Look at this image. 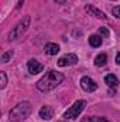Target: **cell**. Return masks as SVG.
Here are the masks:
<instances>
[{"mask_svg": "<svg viewBox=\"0 0 120 122\" xmlns=\"http://www.w3.org/2000/svg\"><path fill=\"white\" fill-rule=\"evenodd\" d=\"M62 81H64V75L55 70H51L45 72V75L37 82V88L41 92H50L54 88H57Z\"/></svg>", "mask_w": 120, "mask_h": 122, "instance_id": "cell-1", "label": "cell"}, {"mask_svg": "<svg viewBox=\"0 0 120 122\" xmlns=\"http://www.w3.org/2000/svg\"><path fill=\"white\" fill-rule=\"evenodd\" d=\"M31 104L24 101V102H20L17 104L11 111H10V122H21L23 119H26L28 115L31 114Z\"/></svg>", "mask_w": 120, "mask_h": 122, "instance_id": "cell-2", "label": "cell"}, {"mask_svg": "<svg viewBox=\"0 0 120 122\" xmlns=\"http://www.w3.org/2000/svg\"><path fill=\"white\" fill-rule=\"evenodd\" d=\"M28 24H30V16H24V17L20 20V23L10 31L9 38H10V40H17L20 36H23V34L26 33L27 27H28Z\"/></svg>", "mask_w": 120, "mask_h": 122, "instance_id": "cell-3", "label": "cell"}, {"mask_svg": "<svg viewBox=\"0 0 120 122\" xmlns=\"http://www.w3.org/2000/svg\"><path fill=\"white\" fill-rule=\"evenodd\" d=\"M85 107H86V101H83V99L76 101V102L64 114V118H66V119H76V118L81 115V112L85 109Z\"/></svg>", "mask_w": 120, "mask_h": 122, "instance_id": "cell-4", "label": "cell"}, {"mask_svg": "<svg viewBox=\"0 0 120 122\" xmlns=\"http://www.w3.org/2000/svg\"><path fill=\"white\" fill-rule=\"evenodd\" d=\"M78 62V56L76 54H65L58 60L60 67H68V65H75Z\"/></svg>", "mask_w": 120, "mask_h": 122, "instance_id": "cell-5", "label": "cell"}, {"mask_svg": "<svg viewBox=\"0 0 120 122\" xmlns=\"http://www.w3.org/2000/svg\"><path fill=\"white\" fill-rule=\"evenodd\" d=\"M81 87H82L86 92H93V91H96L97 84H96L93 80H90L89 77H83V78L81 80Z\"/></svg>", "mask_w": 120, "mask_h": 122, "instance_id": "cell-6", "label": "cell"}, {"mask_svg": "<svg viewBox=\"0 0 120 122\" xmlns=\"http://www.w3.org/2000/svg\"><path fill=\"white\" fill-rule=\"evenodd\" d=\"M27 68H28L30 74L35 75V74H38V72H41V71L44 70V65H42L41 62H38L37 60H30L27 62Z\"/></svg>", "mask_w": 120, "mask_h": 122, "instance_id": "cell-7", "label": "cell"}, {"mask_svg": "<svg viewBox=\"0 0 120 122\" xmlns=\"http://www.w3.org/2000/svg\"><path fill=\"white\" fill-rule=\"evenodd\" d=\"M52 115H54V111H52V108L48 107V105H45V107H42V108L40 109V118H41V119L50 121V119L52 118Z\"/></svg>", "mask_w": 120, "mask_h": 122, "instance_id": "cell-8", "label": "cell"}, {"mask_svg": "<svg viewBox=\"0 0 120 122\" xmlns=\"http://www.w3.org/2000/svg\"><path fill=\"white\" fill-rule=\"evenodd\" d=\"M85 10H86L88 13H90V14L96 16L97 19H103V20H106V19H107V17H106V14H105L103 11H100L99 9H96V7H93V6H89V4H88V6L85 7Z\"/></svg>", "mask_w": 120, "mask_h": 122, "instance_id": "cell-9", "label": "cell"}, {"mask_svg": "<svg viewBox=\"0 0 120 122\" xmlns=\"http://www.w3.org/2000/svg\"><path fill=\"white\" fill-rule=\"evenodd\" d=\"M44 50H45V53H47L48 56H55V54H58V51H60V46L55 44V43H47L45 47H44Z\"/></svg>", "mask_w": 120, "mask_h": 122, "instance_id": "cell-10", "label": "cell"}, {"mask_svg": "<svg viewBox=\"0 0 120 122\" xmlns=\"http://www.w3.org/2000/svg\"><path fill=\"white\" fill-rule=\"evenodd\" d=\"M105 82H106L107 87H110V88H116V87L119 85V80H117V77L113 75V74H107V75L105 77Z\"/></svg>", "mask_w": 120, "mask_h": 122, "instance_id": "cell-11", "label": "cell"}, {"mask_svg": "<svg viewBox=\"0 0 120 122\" xmlns=\"http://www.w3.org/2000/svg\"><path fill=\"white\" fill-rule=\"evenodd\" d=\"M106 62H107V56H106L105 53L99 54V56L95 58V65H96V67H103V65H106Z\"/></svg>", "mask_w": 120, "mask_h": 122, "instance_id": "cell-12", "label": "cell"}, {"mask_svg": "<svg viewBox=\"0 0 120 122\" xmlns=\"http://www.w3.org/2000/svg\"><path fill=\"white\" fill-rule=\"evenodd\" d=\"M89 44L92 47H99L100 44H102V37H99V36H90L89 37Z\"/></svg>", "mask_w": 120, "mask_h": 122, "instance_id": "cell-13", "label": "cell"}, {"mask_svg": "<svg viewBox=\"0 0 120 122\" xmlns=\"http://www.w3.org/2000/svg\"><path fill=\"white\" fill-rule=\"evenodd\" d=\"M13 54H14V51H13V50H9V51H6V53L1 56V61H3V62H7V61L13 57Z\"/></svg>", "mask_w": 120, "mask_h": 122, "instance_id": "cell-14", "label": "cell"}, {"mask_svg": "<svg viewBox=\"0 0 120 122\" xmlns=\"http://www.w3.org/2000/svg\"><path fill=\"white\" fill-rule=\"evenodd\" d=\"M6 84H7V77H6V72H0V88L3 90L4 87H6Z\"/></svg>", "mask_w": 120, "mask_h": 122, "instance_id": "cell-15", "label": "cell"}, {"mask_svg": "<svg viewBox=\"0 0 120 122\" xmlns=\"http://www.w3.org/2000/svg\"><path fill=\"white\" fill-rule=\"evenodd\" d=\"M86 122H109V121L105 119V118H100V117H92V118H89Z\"/></svg>", "mask_w": 120, "mask_h": 122, "instance_id": "cell-16", "label": "cell"}, {"mask_svg": "<svg viewBox=\"0 0 120 122\" xmlns=\"http://www.w3.org/2000/svg\"><path fill=\"white\" fill-rule=\"evenodd\" d=\"M112 13H113V16H115V17L120 19V6H116V7H113Z\"/></svg>", "mask_w": 120, "mask_h": 122, "instance_id": "cell-17", "label": "cell"}, {"mask_svg": "<svg viewBox=\"0 0 120 122\" xmlns=\"http://www.w3.org/2000/svg\"><path fill=\"white\" fill-rule=\"evenodd\" d=\"M99 33H100L103 37H109V30L105 29V27H100V29H99Z\"/></svg>", "mask_w": 120, "mask_h": 122, "instance_id": "cell-18", "label": "cell"}, {"mask_svg": "<svg viewBox=\"0 0 120 122\" xmlns=\"http://www.w3.org/2000/svg\"><path fill=\"white\" fill-rule=\"evenodd\" d=\"M116 62L120 65V53H117V56H116Z\"/></svg>", "mask_w": 120, "mask_h": 122, "instance_id": "cell-19", "label": "cell"}, {"mask_svg": "<svg viewBox=\"0 0 120 122\" xmlns=\"http://www.w3.org/2000/svg\"><path fill=\"white\" fill-rule=\"evenodd\" d=\"M23 3H24V0H18V4H17V9H20V7L23 6Z\"/></svg>", "mask_w": 120, "mask_h": 122, "instance_id": "cell-20", "label": "cell"}, {"mask_svg": "<svg viewBox=\"0 0 120 122\" xmlns=\"http://www.w3.org/2000/svg\"><path fill=\"white\" fill-rule=\"evenodd\" d=\"M55 1H57V3H60V4H64L66 0H55Z\"/></svg>", "mask_w": 120, "mask_h": 122, "instance_id": "cell-21", "label": "cell"}, {"mask_svg": "<svg viewBox=\"0 0 120 122\" xmlns=\"http://www.w3.org/2000/svg\"><path fill=\"white\" fill-rule=\"evenodd\" d=\"M66 122H68V121H66Z\"/></svg>", "mask_w": 120, "mask_h": 122, "instance_id": "cell-22", "label": "cell"}]
</instances>
